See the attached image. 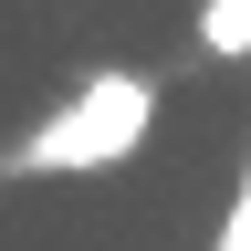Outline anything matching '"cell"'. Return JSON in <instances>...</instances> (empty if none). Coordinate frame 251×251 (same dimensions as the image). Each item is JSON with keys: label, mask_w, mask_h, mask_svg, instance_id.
I'll list each match as a JSON object with an SVG mask.
<instances>
[{"label": "cell", "mask_w": 251, "mask_h": 251, "mask_svg": "<svg viewBox=\"0 0 251 251\" xmlns=\"http://www.w3.org/2000/svg\"><path fill=\"white\" fill-rule=\"evenodd\" d=\"M199 52L251 63V0H199Z\"/></svg>", "instance_id": "obj_2"}, {"label": "cell", "mask_w": 251, "mask_h": 251, "mask_svg": "<svg viewBox=\"0 0 251 251\" xmlns=\"http://www.w3.org/2000/svg\"><path fill=\"white\" fill-rule=\"evenodd\" d=\"M147 126H157V84L147 74H84L63 105L21 136L11 168L21 178H63V168H126V157L147 147Z\"/></svg>", "instance_id": "obj_1"}, {"label": "cell", "mask_w": 251, "mask_h": 251, "mask_svg": "<svg viewBox=\"0 0 251 251\" xmlns=\"http://www.w3.org/2000/svg\"><path fill=\"white\" fill-rule=\"evenodd\" d=\"M220 251H251V178H241V199H230V230H220Z\"/></svg>", "instance_id": "obj_3"}]
</instances>
